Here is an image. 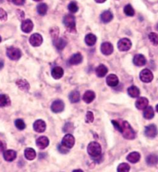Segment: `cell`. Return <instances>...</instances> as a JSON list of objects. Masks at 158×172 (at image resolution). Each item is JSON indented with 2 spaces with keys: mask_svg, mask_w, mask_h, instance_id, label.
<instances>
[{
  "mask_svg": "<svg viewBox=\"0 0 158 172\" xmlns=\"http://www.w3.org/2000/svg\"><path fill=\"white\" fill-rule=\"evenodd\" d=\"M118 124H119V130L118 131L123 134V136L127 140H133L135 138V131L127 121H123L121 123L118 122Z\"/></svg>",
  "mask_w": 158,
  "mask_h": 172,
  "instance_id": "1",
  "label": "cell"
},
{
  "mask_svg": "<svg viewBox=\"0 0 158 172\" xmlns=\"http://www.w3.org/2000/svg\"><path fill=\"white\" fill-rule=\"evenodd\" d=\"M64 24L66 29L69 33H76V23H75V17L72 14L65 15L64 18Z\"/></svg>",
  "mask_w": 158,
  "mask_h": 172,
  "instance_id": "2",
  "label": "cell"
},
{
  "mask_svg": "<svg viewBox=\"0 0 158 172\" xmlns=\"http://www.w3.org/2000/svg\"><path fill=\"white\" fill-rule=\"evenodd\" d=\"M88 153L94 158L100 157L101 153H102V148L100 144L97 142H91L88 146Z\"/></svg>",
  "mask_w": 158,
  "mask_h": 172,
  "instance_id": "3",
  "label": "cell"
},
{
  "mask_svg": "<svg viewBox=\"0 0 158 172\" xmlns=\"http://www.w3.org/2000/svg\"><path fill=\"white\" fill-rule=\"evenodd\" d=\"M6 54H7L8 57L12 60H17L20 59L22 56L21 51L19 49L15 48V47H9L7 49L6 51Z\"/></svg>",
  "mask_w": 158,
  "mask_h": 172,
  "instance_id": "4",
  "label": "cell"
},
{
  "mask_svg": "<svg viewBox=\"0 0 158 172\" xmlns=\"http://www.w3.org/2000/svg\"><path fill=\"white\" fill-rule=\"evenodd\" d=\"M140 78L144 83H150L154 79V75L150 69H144L140 72Z\"/></svg>",
  "mask_w": 158,
  "mask_h": 172,
  "instance_id": "5",
  "label": "cell"
},
{
  "mask_svg": "<svg viewBox=\"0 0 158 172\" xmlns=\"http://www.w3.org/2000/svg\"><path fill=\"white\" fill-rule=\"evenodd\" d=\"M132 46V42L129 39L123 38L118 42V48L120 51H127Z\"/></svg>",
  "mask_w": 158,
  "mask_h": 172,
  "instance_id": "6",
  "label": "cell"
},
{
  "mask_svg": "<svg viewBox=\"0 0 158 172\" xmlns=\"http://www.w3.org/2000/svg\"><path fill=\"white\" fill-rule=\"evenodd\" d=\"M75 138H74L72 135H70V134H67V135H66L64 137V138H63L61 144L65 147V148L70 149V148H73V146L75 145Z\"/></svg>",
  "mask_w": 158,
  "mask_h": 172,
  "instance_id": "7",
  "label": "cell"
},
{
  "mask_svg": "<svg viewBox=\"0 0 158 172\" xmlns=\"http://www.w3.org/2000/svg\"><path fill=\"white\" fill-rule=\"evenodd\" d=\"M157 135V128L154 124L147 126L145 128V135L149 138H154Z\"/></svg>",
  "mask_w": 158,
  "mask_h": 172,
  "instance_id": "8",
  "label": "cell"
},
{
  "mask_svg": "<svg viewBox=\"0 0 158 172\" xmlns=\"http://www.w3.org/2000/svg\"><path fill=\"white\" fill-rule=\"evenodd\" d=\"M64 104L62 100H55V101L53 102L51 105V110L53 112V113H61V111L64 110Z\"/></svg>",
  "mask_w": 158,
  "mask_h": 172,
  "instance_id": "9",
  "label": "cell"
},
{
  "mask_svg": "<svg viewBox=\"0 0 158 172\" xmlns=\"http://www.w3.org/2000/svg\"><path fill=\"white\" fill-rule=\"evenodd\" d=\"M43 37L39 33H34L30 37V43L33 46H39L42 44Z\"/></svg>",
  "mask_w": 158,
  "mask_h": 172,
  "instance_id": "10",
  "label": "cell"
},
{
  "mask_svg": "<svg viewBox=\"0 0 158 172\" xmlns=\"http://www.w3.org/2000/svg\"><path fill=\"white\" fill-rule=\"evenodd\" d=\"M21 29L23 32L26 33H29L34 29V23L30 20H23L21 25Z\"/></svg>",
  "mask_w": 158,
  "mask_h": 172,
  "instance_id": "11",
  "label": "cell"
},
{
  "mask_svg": "<svg viewBox=\"0 0 158 172\" xmlns=\"http://www.w3.org/2000/svg\"><path fill=\"white\" fill-rule=\"evenodd\" d=\"M101 51H102V53H103L104 55L109 56V55L113 53V46L112 45V43H110V42H103V43L102 44V46H101Z\"/></svg>",
  "mask_w": 158,
  "mask_h": 172,
  "instance_id": "12",
  "label": "cell"
},
{
  "mask_svg": "<svg viewBox=\"0 0 158 172\" xmlns=\"http://www.w3.org/2000/svg\"><path fill=\"white\" fill-rule=\"evenodd\" d=\"M34 129L37 133H42L46 130V123L43 120H37L34 124Z\"/></svg>",
  "mask_w": 158,
  "mask_h": 172,
  "instance_id": "13",
  "label": "cell"
},
{
  "mask_svg": "<svg viewBox=\"0 0 158 172\" xmlns=\"http://www.w3.org/2000/svg\"><path fill=\"white\" fill-rule=\"evenodd\" d=\"M146 60L142 54H137L133 58V64L137 67H143L146 64Z\"/></svg>",
  "mask_w": 158,
  "mask_h": 172,
  "instance_id": "14",
  "label": "cell"
},
{
  "mask_svg": "<svg viewBox=\"0 0 158 172\" xmlns=\"http://www.w3.org/2000/svg\"><path fill=\"white\" fill-rule=\"evenodd\" d=\"M3 157L7 161H12L16 157V152L13 150H6L3 153Z\"/></svg>",
  "mask_w": 158,
  "mask_h": 172,
  "instance_id": "15",
  "label": "cell"
},
{
  "mask_svg": "<svg viewBox=\"0 0 158 172\" xmlns=\"http://www.w3.org/2000/svg\"><path fill=\"white\" fill-rule=\"evenodd\" d=\"M36 143L40 149H45L49 145V139L45 136L40 137L36 141Z\"/></svg>",
  "mask_w": 158,
  "mask_h": 172,
  "instance_id": "16",
  "label": "cell"
},
{
  "mask_svg": "<svg viewBox=\"0 0 158 172\" xmlns=\"http://www.w3.org/2000/svg\"><path fill=\"white\" fill-rule=\"evenodd\" d=\"M106 83L110 86H116L118 84V78L115 74H110L107 77Z\"/></svg>",
  "mask_w": 158,
  "mask_h": 172,
  "instance_id": "17",
  "label": "cell"
},
{
  "mask_svg": "<svg viewBox=\"0 0 158 172\" xmlns=\"http://www.w3.org/2000/svg\"><path fill=\"white\" fill-rule=\"evenodd\" d=\"M95 98V94L91 90H88L84 94L83 100L86 104H90Z\"/></svg>",
  "mask_w": 158,
  "mask_h": 172,
  "instance_id": "18",
  "label": "cell"
},
{
  "mask_svg": "<svg viewBox=\"0 0 158 172\" xmlns=\"http://www.w3.org/2000/svg\"><path fill=\"white\" fill-rule=\"evenodd\" d=\"M148 103H149V101H148L147 99L145 98V97H140L136 102V107L139 110H143L147 107Z\"/></svg>",
  "mask_w": 158,
  "mask_h": 172,
  "instance_id": "19",
  "label": "cell"
},
{
  "mask_svg": "<svg viewBox=\"0 0 158 172\" xmlns=\"http://www.w3.org/2000/svg\"><path fill=\"white\" fill-rule=\"evenodd\" d=\"M51 75L56 80L61 79L64 75V69L61 68V67H55L54 68L52 69Z\"/></svg>",
  "mask_w": 158,
  "mask_h": 172,
  "instance_id": "20",
  "label": "cell"
},
{
  "mask_svg": "<svg viewBox=\"0 0 158 172\" xmlns=\"http://www.w3.org/2000/svg\"><path fill=\"white\" fill-rule=\"evenodd\" d=\"M82 60H83V57H82L81 53H75V54H74L73 56L70 58V60H69V64H70L71 65H78V64H81V63L82 62Z\"/></svg>",
  "mask_w": 158,
  "mask_h": 172,
  "instance_id": "21",
  "label": "cell"
},
{
  "mask_svg": "<svg viewBox=\"0 0 158 172\" xmlns=\"http://www.w3.org/2000/svg\"><path fill=\"white\" fill-rule=\"evenodd\" d=\"M53 44H54L55 47H56L58 50H61L66 46V45H67V41L64 39H63V38H58V39H54Z\"/></svg>",
  "mask_w": 158,
  "mask_h": 172,
  "instance_id": "22",
  "label": "cell"
},
{
  "mask_svg": "<svg viewBox=\"0 0 158 172\" xmlns=\"http://www.w3.org/2000/svg\"><path fill=\"white\" fill-rule=\"evenodd\" d=\"M113 19V15L110 11H104L101 15V20L103 23H108L112 21Z\"/></svg>",
  "mask_w": 158,
  "mask_h": 172,
  "instance_id": "23",
  "label": "cell"
},
{
  "mask_svg": "<svg viewBox=\"0 0 158 172\" xmlns=\"http://www.w3.org/2000/svg\"><path fill=\"white\" fill-rule=\"evenodd\" d=\"M96 75L99 77H104L108 73V68L103 64H101L95 69Z\"/></svg>",
  "mask_w": 158,
  "mask_h": 172,
  "instance_id": "24",
  "label": "cell"
},
{
  "mask_svg": "<svg viewBox=\"0 0 158 172\" xmlns=\"http://www.w3.org/2000/svg\"><path fill=\"white\" fill-rule=\"evenodd\" d=\"M127 159L129 162L132 164L137 163L140 159V154L138 152H132L127 156Z\"/></svg>",
  "mask_w": 158,
  "mask_h": 172,
  "instance_id": "25",
  "label": "cell"
},
{
  "mask_svg": "<svg viewBox=\"0 0 158 172\" xmlns=\"http://www.w3.org/2000/svg\"><path fill=\"white\" fill-rule=\"evenodd\" d=\"M85 41L87 45L91 46H94L95 44L96 41H97V37L94 34L89 33L85 36Z\"/></svg>",
  "mask_w": 158,
  "mask_h": 172,
  "instance_id": "26",
  "label": "cell"
},
{
  "mask_svg": "<svg viewBox=\"0 0 158 172\" xmlns=\"http://www.w3.org/2000/svg\"><path fill=\"white\" fill-rule=\"evenodd\" d=\"M24 155L25 157H26L27 160L32 161L34 160V159H35L37 154H36V151H34L33 148H26V149L25 150Z\"/></svg>",
  "mask_w": 158,
  "mask_h": 172,
  "instance_id": "27",
  "label": "cell"
},
{
  "mask_svg": "<svg viewBox=\"0 0 158 172\" xmlns=\"http://www.w3.org/2000/svg\"><path fill=\"white\" fill-rule=\"evenodd\" d=\"M146 163L150 166H154L158 163V157L156 154H150L146 157Z\"/></svg>",
  "mask_w": 158,
  "mask_h": 172,
  "instance_id": "28",
  "label": "cell"
},
{
  "mask_svg": "<svg viewBox=\"0 0 158 172\" xmlns=\"http://www.w3.org/2000/svg\"><path fill=\"white\" fill-rule=\"evenodd\" d=\"M16 85L21 90L27 91L30 89V84L25 80H19L16 81Z\"/></svg>",
  "mask_w": 158,
  "mask_h": 172,
  "instance_id": "29",
  "label": "cell"
},
{
  "mask_svg": "<svg viewBox=\"0 0 158 172\" xmlns=\"http://www.w3.org/2000/svg\"><path fill=\"white\" fill-rule=\"evenodd\" d=\"M143 117L146 119L151 120L154 117V110L152 107H146L143 112Z\"/></svg>",
  "mask_w": 158,
  "mask_h": 172,
  "instance_id": "30",
  "label": "cell"
},
{
  "mask_svg": "<svg viewBox=\"0 0 158 172\" xmlns=\"http://www.w3.org/2000/svg\"><path fill=\"white\" fill-rule=\"evenodd\" d=\"M128 94L131 97H138L140 96V90L135 86H132L128 88Z\"/></svg>",
  "mask_w": 158,
  "mask_h": 172,
  "instance_id": "31",
  "label": "cell"
},
{
  "mask_svg": "<svg viewBox=\"0 0 158 172\" xmlns=\"http://www.w3.org/2000/svg\"><path fill=\"white\" fill-rule=\"evenodd\" d=\"M69 99L72 103H78L80 100V93L77 90H74L69 94Z\"/></svg>",
  "mask_w": 158,
  "mask_h": 172,
  "instance_id": "32",
  "label": "cell"
},
{
  "mask_svg": "<svg viewBox=\"0 0 158 172\" xmlns=\"http://www.w3.org/2000/svg\"><path fill=\"white\" fill-rule=\"evenodd\" d=\"M37 10L40 15H44L47 14V10H48V6H47V5L45 4V3H40V4H39L38 6H37Z\"/></svg>",
  "mask_w": 158,
  "mask_h": 172,
  "instance_id": "33",
  "label": "cell"
},
{
  "mask_svg": "<svg viewBox=\"0 0 158 172\" xmlns=\"http://www.w3.org/2000/svg\"><path fill=\"white\" fill-rule=\"evenodd\" d=\"M10 104L9 97L5 94H0V107H4Z\"/></svg>",
  "mask_w": 158,
  "mask_h": 172,
  "instance_id": "34",
  "label": "cell"
},
{
  "mask_svg": "<svg viewBox=\"0 0 158 172\" xmlns=\"http://www.w3.org/2000/svg\"><path fill=\"white\" fill-rule=\"evenodd\" d=\"M124 12L126 15L128 16H133L135 14V11H134L133 8L131 5H126L124 7Z\"/></svg>",
  "mask_w": 158,
  "mask_h": 172,
  "instance_id": "35",
  "label": "cell"
},
{
  "mask_svg": "<svg viewBox=\"0 0 158 172\" xmlns=\"http://www.w3.org/2000/svg\"><path fill=\"white\" fill-rule=\"evenodd\" d=\"M129 170H130V167L126 163L120 164L117 168L118 172H129Z\"/></svg>",
  "mask_w": 158,
  "mask_h": 172,
  "instance_id": "36",
  "label": "cell"
},
{
  "mask_svg": "<svg viewBox=\"0 0 158 172\" xmlns=\"http://www.w3.org/2000/svg\"><path fill=\"white\" fill-rule=\"evenodd\" d=\"M149 39L152 42L153 45H158V34L155 33H151L149 34Z\"/></svg>",
  "mask_w": 158,
  "mask_h": 172,
  "instance_id": "37",
  "label": "cell"
},
{
  "mask_svg": "<svg viewBox=\"0 0 158 172\" xmlns=\"http://www.w3.org/2000/svg\"><path fill=\"white\" fill-rule=\"evenodd\" d=\"M15 125H16V127L17 128L20 130H24V129L26 128V124H25V122L22 119L16 120Z\"/></svg>",
  "mask_w": 158,
  "mask_h": 172,
  "instance_id": "38",
  "label": "cell"
},
{
  "mask_svg": "<svg viewBox=\"0 0 158 172\" xmlns=\"http://www.w3.org/2000/svg\"><path fill=\"white\" fill-rule=\"evenodd\" d=\"M68 10L70 11L71 12H72V13H75V12H78V6L75 2H72L69 3Z\"/></svg>",
  "mask_w": 158,
  "mask_h": 172,
  "instance_id": "39",
  "label": "cell"
},
{
  "mask_svg": "<svg viewBox=\"0 0 158 172\" xmlns=\"http://www.w3.org/2000/svg\"><path fill=\"white\" fill-rule=\"evenodd\" d=\"M85 121L87 123H92L94 121V115L93 113L91 111L87 112L86 113V117H85Z\"/></svg>",
  "mask_w": 158,
  "mask_h": 172,
  "instance_id": "40",
  "label": "cell"
},
{
  "mask_svg": "<svg viewBox=\"0 0 158 172\" xmlns=\"http://www.w3.org/2000/svg\"><path fill=\"white\" fill-rule=\"evenodd\" d=\"M50 34H51V36L53 39H58V34H59V30H58V27H53L51 29H50Z\"/></svg>",
  "mask_w": 158,
  "mask_h": 172,
  "instance_id": "41",
  "label": "cell"
},
{
  "mask_svg": "<svg viewBox=\"0 0 158 172\" xmlns=\"http://www.w3.org/2000/svg\"><path fill=\"white\" fill-rule=\"evenodd\" d=\"M7 20V14L2 9H0V20L2 21H6Z\"/></svg>",
  "mask_w": 158,
  "mask_h": 172,
  "instance_id": "42",
  "label": "cell"
},
{
  "mask_svg": "<svg viewBox=\"0 0 158 172\" xmlns=\"http://www.w3.org/2000/svg\"><path fill=\"white\" fill-rule=\"evenodd\" d=\"M67 149H68V148H65V147L63 146L62 144H61L59 147H58V150H59V151L61 153H63V154H66V153L68 152Z\"/></svg>",
  "mask_w": 158,
  "mask_h": 172,
  "instance_id": "43",
  "label": "cell"
},
{
  "mask_svg": "<svg viewBox=\"0 0 158 172\" xmlns=\"http://www.w3.org/2000/svg\"><path fill=\"white\" fill-rule=\"evenodd\" d=\"M16 12H17V15H18L19 19H20V20H23V19H24V16H25L24 12L22 10H20V9H18V10L16 11Z\"/></svg>",
  "mask_w": 158,
  "mask_h": 172,
  "instance_id": "44",
  "label": "cell"
},
{
  "mask_svg": "<svg viewBox=\"0 0 158 172\" xmlns=\"http://www.w3.org/2000/svg\"><path fill=\"white\" fill-rule=\"evenodd\" d=\"M12 2L15 5H17V6H22L25 3V0H13Z\"/></svg>",
  "mask_w": 158,
  "mask_h": 172,
  "instance_id": "45",
  "label": "cell"
},
{
  "mask_svg": "<svg viewBox=\"0 0 158 172\" xmlns=\"http://www.w3.org/2000/svg\"><path fill=\"white\" fill-rule=\"evenodd\" d=\"M4 148H5V145L3 144L2 142L0 140V151H3V150H4Z\"/></svg>",
  "mask_w": 158,
  "mask_h": 172,
  "instance_id": "46",
  "label": "cell"
},
{
  "mask_svg": "<svg viewBox=\"0 0 158 172\" xmlns=\"http://www.w3.org/2000/svg\"><path fill=\"white\" fill-rule=\"evenodd\" d=\"M3 66H4V62H3L2 60L0 59V69H2Z\"/></svg>",
  "mask_w": 158,
  "mask_h": 172,
  "instance_id": "47",
  "label": "cell"
},
{
  "mask_svg": "<svg viewBox=\"0 0 158 172\" xmlns=\"http://www.w3.org/2000/svg\"><path fill=\"white\" fill-rule=\"evenodd\" d=\"M95 1L98 3H103V2H105L106 0H95Z\"/></svg>",
  "mask_w": 158,
  "mask_h": 172,
  "instance_id": "48",
  "label": "cell"
},
{
  "mask_svg": "<svg viewBox=\"0 0 158 172\" xmlns=\"http://www.w3.org/2000/svg\"><path fill=\"white\" fill-rule=\"evenodd\" d=\"M73 172H84V171L81 169H77V170H75V171H73Z\"/></svg>",
  "mask_w": 158,
  "mask_h": 172,
  "instance_id": "49",
  "label": "cell"
},
{
  "mask_svg": "<svg viewBox=\"0 0 158 172\" xmlns=\"http://www.w3.org/2000/svg\"><path fill=\"white\" fill-rule=\"evenodd\" d=\"M156 110H157V111L158 112V104L157 106H156Z\"/></svg>",
  "mask_w": 158,
  "mask_h": 172,
  "instance_id": "50",
  "label": "cell"
},
{
  "mask_svg": "<svg viewBox=\"0 0 158 172\" xmlns=\"http://www.w3.org/2000/svg\"><path fill=\"white\" fill-rule=\"evenodd\" d=\"M34 1H35V2H40V1H42V0H34Z\"/></svg>",
  "mask_w": 158,
  "mask_h": 172,
  "instance_id": "51",
  "label": "cell"
},
{
  "mask_svg": "<svg viewBox=\"0 0 158 172\" xmlns=\"http://www.w3.org/2000/svg\"><path fill=\"white\" fill-rule=\"evenodd\" d=\"M7 1H8V2H12V1H13V0H7Z\"/></svg>",
  "mask_w": 158,
  "mask_h": 172,
  "instance_id": "52",
  "label": "cell"
},
{
  "mask_svg": "<svg viewBox=\"0 0 158 172\" xmlns=\"http://www.w3.org/2000/svg\"><path fill=\"white\" fill-rule=\"evenodd\" d=\"M1 41H2V38H1V36H0V42H1Z\"/></svg>",
  "mask_w": 158,
  "mask_h": 172,
  "instance_id": "53",
  "label": "cell"
},
{
  "mask_svg": "<svg viewBox=\"0 0 158 172\" xmlns=\"http://www.w3.org/2000/svg\"><path fill=\"white\" fill-rule=\"evenodd\" d=\"M2 1H3V0H0V2H2Z\"/></svg>",
  "mask_w": 158,
  "mask_h": 172,
  "instance_id": "54",
  "label": "cell"
},
{
  "mask_svg": "<svg viewBox=\"0 0 158 172\" xmlns=\"http://www.w3.org/2000/svg\"><path fill=\"white\" fill-rule=\"evenodd\" d=\"M157 29H158V24H157Z\"/></svg>",
  "mask_w": 158,
  "mask_h": 172,
  "instance_id": "55",
  "label": "cell"
}]
</instances>
